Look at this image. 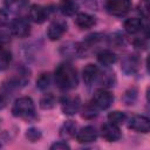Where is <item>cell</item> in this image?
<instances>
[{"label":"cell","instance_id":"obj_1","mask_svg":"<svg viewBox=\"0 0 150 150\" xmlns=\"http://www.w3.org/2000/svg\"><path fill=\"white\" fill-rule=\"evenodd\" d=\"M54 77H55L56 86L63 90L74 89L79 84L76 69L68 62H62L56 67Z\"/></svg>","mask_w":150,"mask_h":150},{"label":"cell","instance_id":"obj_2","mask_svg":"<svg viewBox=\"0 0 150 150\" xmlns=\"http://www.w3.org/2000/svg\"><path fill=\"white\" fill-rule=\"evenodd\" d=\"M12 114L15 117L20 118H30L35 114V105L34 102L30 97L28 96H22L15 100L13 108H12Z\"/></svg>","mask_w":150,"mask_h":150},{"label":"cell","instance_id":"obj_3","mask_svg":"<svg viewBox=\"0 0 150 150\" xmlns=\"http://www.w3.org/2000/svg\"><path fill=\"white\" fill-rule=\"evenodd\" d=\"M114 102V95L108 91V90H104V89H100L97 90L94 96H93V100H91V104L95 105L98 110H104V109H108Z\"/></svg>","mask_w":150,"mask_h":150},{"label":"cell","instance_id":"obj_4","mask_svg":"<svg viewBox=\"0 0 150 150\" xmlns=\"http://www.w3.org/2000/svg\"><path fill=\"white\" fill-rule=\"evenodd\" d=\"M131 7L130 0H108L105 8L107 12L115 16H122L129 12Z\"/></svg>","mask_w":150,"mask_h":150},{"label":"cell","instance_id":"obj_5","mask_svg":"<svg viewBox=\"0 0 150 150\" xmlns=\"http://www.w3.org/2000/svg\"><path fill=\"white\" fill-rule=\"evenodd\" d=\"M9 30L16 38H26L30 33V25L25 18H16L11 22Z\"/></svg>","mask_w":150,"mask_h":150},{"label":"cell","instance_id":"obj_6","mask_svg":"<svg viewBox=\"0 0 150 150\" xmlns=\"http://www.w3.org/2000/svg\"><path fill=\"white\" fill-rule=\"evenodd\" d=\"M81 107V100L79 96H66L61 101V109L64 115H75Z\"/></svg>","mask_w":150,"mask_h":150},{"label":"cell","instance_id":"obj_7","mask_svg":"<svg viewBox=\"0 0 150 150\" xmlns=\"http://www.w3.org/2000/svg\"><path fill=\"white\" fill-rule=\"evenodd\" d=\"M67 28L68 26L64 20H55L49 25L47 30V36L50 41H56L67 32Z\"/></svg>","mask_w":150,"mask_h":150},{"label":"cell","instance_id":"obj_8","mask_svg":"<svg viewBox=\"0 0 150 150\" xmlns=\"http://www.w3.org/2000/svg\"><path fill=\"white\" fill-rule=\"evenodd\" d=\"M128 127L136 131V132H142V134H146L150 131V121L148 117L142 116V115H135L130 118Z\"/></svg>","mask_w":150,"mask_h":150},{"label":"cell","instance_id":"obj_9","mask_svg":"<svg viewBox=\"0 0 150 150\" xmlns=\"http://www.w3.org/2000/svg\"><path fill=\"white\" fill-rule=\"evenodd\" d=\"M101 136L108 142H116L121 138L122 134H121V130H120L118 125L112 124V123L109 122V123H105V124L102 125Z\"/></svg>","mask_w":150,"mask_h":150},{"label":"cell","instance_id":"obj_10","mask_svg":"<svg viewBox=\"0 0 150 150\" xmlns=\"http://www.w3.org/2000/svg\"><path fill=\"white\" fill-rule=\"evenodd\" d=\"M49 16V9L41 5H32L29 9V18L35 23H43Z\"/></svg>","mask_w":150,"mask_h":150},{"label":"cell","instance_id":"obj_11","mask_svg":"<svg viewBox=\"0 0 150 150\" xmlns=\"http://www.w3.org/2000/svg\"><path fill=\"white\" fill-rule=\"evenodd\" d=\"M139 60L135 55H128L122 60L121 69L125 75H134L138 70Z\"/></svg>","mask_w":150,"mask_h":150},{"label":"cell","instance_id":"obj_12","mask_svg":"<svg viewBox=\"0 0 150 150\" xmlns=\"http://www.w3.org/2000/svg\"><path fill=\"white\" fill-rule=\"evenodd\" d=\"M96 137H97V132L95 128L91 125H87L82 128L76 134V139L79 143H91L96 139Z\"/></svg>","mask_w":150,"mask_h":150},{"label":"cell","instance_id":"obj_13","mask_svg":"<svg viewBox=\"0 0 150 150\" xmlns=\"http://www.w3.org/2000/svg\"><path fill=\"white\" fill-rule=\"evenodd\" d=\"M100 75V70H98V67L93 64V63H89L87 64L83 70H82V79L83 81L87 83V84H90L93 83Z\"/></svg>","mask_w":150,"mask_h":150},{"label":"cell","instance_id":"obj_14","mask_svg":"<svg viewBox=\"0 0 150 150\" xmlns=\"http://www.w3.org/2000/svg\"><path fill=\"white\" fill-rule=\"evenodd\" d=\"M95 18L88 13H79L75 18V23L81 29H88L91 28L95 25Z\"/></svg>","mask_w":150,"mask_h":150},{"label":"cell","instance_id":"obj_15","mask_svg":"<svg viewBox=\"0 0 150 150\" xmlns=\"http://www.w3.org/2000/svg\"><path fill=\"white\" fill-rule=\"evenodd\" d=\"M97 61L102 66L109 67V66L114 64L117 61V56H116V54L114 52H111L109 49H104V50H101L97 54Z\"/></svg>","mask_w":150,"mask_h":150},{"label":"cell","instance_id":"obj_16","mask_svg":"<svg viewBox=\"0 0 150 150\" xmlns=\"http://www.w3.org/2000/svg\"><path fill=\"white\" fill-rule=\"evenodd\" d=\"M124 29L129 34H136L143 29V21L139 18H130L124 21Z\"/></svg>","mask_w":150,"mask_h":150},{"label":"cell","instance_id":"obj_17","mask_svg":"<svg viewBox=\"0 0 150 150\" xmlns=\"http://www.w3.org/2000/svg\"><path fill=\"white\" fill-rule=\"evenodd\" d=\"M60 9H61V12L64 15L71 16V15H74L77 12L79 5L74 0H62L61 5H60Z\"/></svg>","mask_w":150,"mask_h":150},{"label":"cell","instance_id":"obj_18","mask_svg":"<svg viewBox=\"0 0 150 150\" xmlns=\"http://www.w3.org/2000/svg\"><path fill=\"white\" fill-rule=\"evenodd\" d=\"M76 124L73 121H67L60 129V135L63 138H70L76 134Z\"/></svg>","mask_w":150,"mask_h":150},{"label":"cell","instance_id":"obj_19","mask_svg":"<svg viewBox=\"0 0 150 150\" xmlns=\"http://www.w3.org/2000/svg\"><path fill=\"white\" fill-rule=\"evenodd\" d=\"M11 61H12V54L9 49L0 45V70H5L6 68H8Z\"/></svg>","mask_w":150,"mask_h":150},{"label":"cell","instance_id":"obj_20","mask_svg":"<svg viewBox=\"0 0 150 150\" xmlns=\"http://www.w3.org/2000/svg\"><path fill=\"white\" fill-rule=\"evenodd\" d=\"M56 104V97L50 94V93H47L45 94L41 98H40V107L45 110H48V109H52L54 108Z\"/></svg>","mask_w":150,"mask_h":150},{"label":"cell","instance_id":"obj_21","mask_svg":"<svg viewBox=\"0 0 150 150\" xmlns=\"http://www.w3.org/2000/svg\"><path fill=\"white\" fill-rule=\"evenodd\" d=\"M108 120L110 123L112 124H116V125H121L125 122L127 120V115L122 111H112L108 115Z\"/></svg>","mask_w":150,"mask_h":150},{"label":"cell","instance_id":"obj_22","mask_svg":"<svg viewBox=\"0 0 150 150\" xmlns=\"http://www.w3.org/2000/svg\"><path fill=\"white\" fill-rule=\"evenodd\" d=\"M50 86V75L48 73H42L36 79V87L40 90H46Z\"/></svg>","mask_w":150,"mask_h":150},{"label":"cell","instance_id":"obj_23","mask_svg":"<svg viewBox=\"0 0 150 150\" xmlns=\"http://www.w3.org/2000/svg\"><path fill=\"white\" fill-rule=\"evenodd\" d=\"M27 0H4L5 6L12 11V12H18L20 11L25 5H26Z\"/></svg>","mask_w":150,"mask_h":150},{"label":"cell","instance_id":"obj_24","mask_svg":"<svg viewBox=\"0 0 150 150\" xmlns=\"http://www.w3.org/2000/svg\"><path fill=\"white\" fill-rule=\"evenodd\" d=\"M41 136H42L41 131L39 129H36V128H29L27 130V132H26V137L30 142H38L41 138Z\"/></svg>","mask_w":150,"mask_h":150},{"label":"cell","instance_id":"obj_25","mask_svg":"<svg viewBox=\"0 0 150 150\" xmlns=\"http://www.w3.org/2000/svg\"><path fill=\"white\" fill-rule=\"evenodd\" d=\"M97 108L95 105H93L91 103L89 105H87L84 109H83V114H82V117L84 118H94L97 116Z\"/></svg>","mask_w":150,"mask_h":150},{"label":"cell","instance_id":"obj_26","mask_svg":"<svg viewBox=\"0 0 150 150\" xmlns=\"http://www.w3.org/2000/svg\"><path fill=\"white\" fill-rule=\"evenodd\" d=\"M114 81H115V77H114V74L112 73H104L103 75H101V82L103 83V86H107V87H111L114 86Z\"/></svg>","mask_w":150,"mask_h":150},{"label":"cell","instance_id":"obj_27","mask_svg":"<svg viewBox=\"0 0 150 150\" xmlns=\"http://www.w3.org/2000/svg\"><path fill=\"white\" fill-rule=\"evenodd\" d=\"M69 148H70V146H69L66 142H63V141L56 142V143H54V144L50 146V149H52V150H54V149H56V150H60V149L64 150V149H69Z\"/></svg>","mask_w":150,"mask_h":150},{"label":"cell","instance_id":"obj_28","mask_svg":"<svg viewBox=\"0 0 150 150\" xmlns=\"http://www.w3.org/2000/svg\"><path fill=\"white\" fill-rule=\"evenodd\" d=\"M8 21V14L6 11L0 9V27H4Z\"/></svg>","mask_w":150,"mask_h":150},{"label":"cell","instance_id":"obj_29","mask_svg":"<svg viewBox=\"0 0 150 150\" xmlns=\"http://www.w3.org/2000/svg\"><path fill=\"white\" fill-rule=\"evenodd\" d=\"M6 103H7L6 97L0 93V110H1V109H4V108L6 107Z\"/></svg>","mask_w":150,"mask_h":150}]
</instances>
